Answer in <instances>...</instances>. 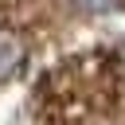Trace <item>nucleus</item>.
I'll return each instance as SVG.
<instances>
[{"label":"nucleus","instance_id":"nucleus-1","mask_svg":"<svg viewBox=\"0 0 125 125\" xmlns=\"http://www.w3.org/2000/svg\"><path fill=\"white\" fill-rule=\"evenodd\" d=\"M74 8H86V12H109V8H121L125 0H66Z\"/></svg>","mask_w":125,"mask_h":125}]
</instances>
